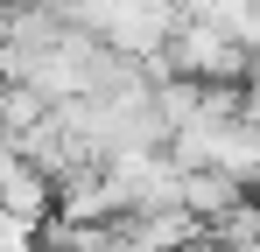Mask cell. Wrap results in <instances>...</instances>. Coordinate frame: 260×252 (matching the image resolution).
<instances>
[{"mask_svg": "<svg viewBox=\"0 0 260 252\" xmlns=\"http://www.w3.org/2000/svg\"><path fill=\"white\" fill-rule=\"evenodd\" d=\"M0 252H43V224H28V217L0 210Z\"/></svg>", "mask_w": 260, "mask_h": 252, "instance_id": "cell-1", "label": "cell"}]
</instances>
